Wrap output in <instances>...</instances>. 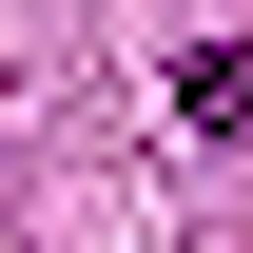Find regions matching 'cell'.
<instances>
[{
	"label": "cell",
	"instance_id": "obj_1",
	"mask_svg": "<svg viewBox=\"0 0 253 253\" xmlns=\"http://www.w3.org/2000/svg\"><path fill=\"white\" fill-rule=\"evenodd\" d=\"M175 117L195 136H253V39H195V59H175Z\"/></svg>",
	"mask_w": 253,
	"mask_h": 253
}]
</instances>
